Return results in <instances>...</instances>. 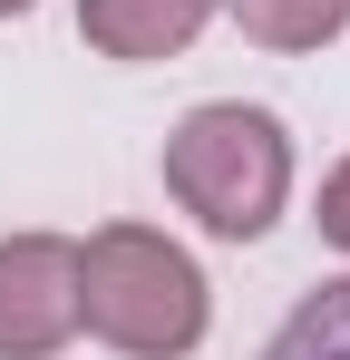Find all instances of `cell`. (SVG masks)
Returning a JSON list of instances; mask_svg holds the SVG:
<instances>
[{"instance_id": "obj_1", "label": "cell", "mask_w": 350, "mask_h": 360, "mask_svg": "<svg viewBox=\"0 0 350 360\" xmlns=\"http://www.w3.org/2000/svg\"><path fill=\"white\" fill-rule=\"evenodd\" d=\"M214 321L205 263L156 224H98L78 243V331H98L117 360H185Z\"/></svg>"}, {"instance_id": "obj_2", "label": "cell", "mask_w": 350, "mask_h": 360, "mask_svg": "<svg viewBox=\"0 0 350 360\" xmlns=\"http://www.w3.org/2000/svg\"><path fill=\"white\" fill-rule=\"evenodd\" d=\"M166 195L205 224L214 243H253L292 205V136L273 108L205 98L166 127Z\"/></svg>"}, {"instance_id": "obj_3", "label": "cell", "mask_w": 350, "mask_h": 360, "mask_svg": "<svg viewBox=\"0 0 350 360\" xmlns=\"http://www.w3.org/2000/svg\"><path fill=\"white\" fill-rule=\"evenodd\" d=\"M78 341V243L10 234L0 243V360H58Z\"/></svg>"}, {"instance_id": "obj_4", "label": "cell", "mask_w": 350, "mask_h": 360, "mask_svg": "<svg viewBox=\"0 0 350 360\" xmlns=\"http://www.w3.org/2000/svg\"><path fill=\"white\" fill-rule=\"evenodd\" d=\"M224 0H78V39L98 49V59H175V49H195L205 39V20H214Z\"/></svg>"}, {"instance_id": "obj_5", "label": "cell", "mask_w": 350, "mask_h": 360, "mask_svg": "<svg viewBox=\"0 0 350 360\" xmlns=\"http://www.w3.org/2000/svg\"><path fill=\"white\" fill-rule=\"evenodd\" d=\"M233 20H243V39L253 49H283V59H302V49H331L350 30V0H224Z\"/></svg>"}, {"instance_id": "obj_6", "label": "cell", "mask_w": 350, "mask_h": 360, "mask_svg": "<svg viewBox=\"0 0 350 360\" xmlns=\"http://www.w3.org/2000/svg\"><path fill=\"white\" fill-rule=\"evenodd\" d=\"M263 360H350V273H331L292 302L283 331L263 341Z\"/></svg>"}, {"instance_id": "obj_7", "label": "cell", "mask_w": 350, "mask_h": 360, "mask_svg": "<svg viewBox=\"0 0 350 360\" xmlns=\"http://www.w3.org/2000/svg\"><path fill=\"white\" fill-rule=\"evenodd\" d=\"M311 224H321V243H341V253H350V156L321 176V205H311Z\"/></svg>"}, {"instance_id": "obj_8", "label": "cell", "mask_w": 350, "mask_h": 360, "mask_svg": "<svg viewBox=\"0 0 350 360\" xmlns=\"http://www.w3.org/2000/svg\"><path fill=\"white\" fill-rule=\"evenodd\" d=\"M20 10H30V0H0V20H20Z\"/></svg>"}]
</instances>
